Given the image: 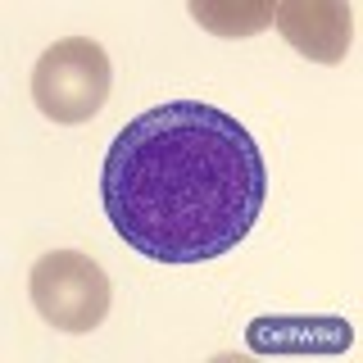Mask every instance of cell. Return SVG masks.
<instances>
[{"label": "cell", "mask_w": 363, "mask_h": 363, "mask_svg": "<svg viewBox=\"0 0 363 363\" xmlns=\"http://www.w3.org/2000/svg\"><path fill=\"white\" fill-rule=\"evenodd\" d=\"M268 168L245 123L204 100H168L113 136L100 200L113 232L155 264H209L255 232Z\"/></svg>", "instance_id": "1"}, {"label": "cell", "mask_w": 363, "mask_h": 363, "mask_svg": "<svg viewBox=\"0 0 363 363\" xmlns=\"http://www.w3.org/2000/svg\"><path fill=\"white\" fill-rule=\"evenodd\" d=\"M109 86H113V64H109V55L86 37L55 41L37 60V73H32L37 109L50 123H64V128L96 118L109 100Z\"/></svg>", "instance_id": "2"}, {"label": "cell", "mask_w": 363, "mask_h": 363, "mask_svg": "<svg viewBox=\"0 0 363 363\" xmlns=\"http://www.w3.org/2000/svg\"><path fill=\"white\" fill-rule=\"evenodd\" d=\"M109 295L113 286L105 268L77 250H50L32 268V304L60 332L82 336L91 327H100L109 313Z\"/></svg>", "instance_id": "3"}, {"label": "cell", "mask_w": 363, "mask_h": 363, "mask_svg": "<svg viewBox=\"0 0 363 363\" xmlns=\"http://www.w3.org/2000/svg\"><path fill=\"white\" fill-rule=\"evenodd\" d=\"M245 345L255 354H345L354 327L340 313H268L245 327Z\"/></svg>", "instance_id": "4"}, {"label": "cell", "mask_w": 363, "mask_h": 363, "mask_svg": "<svg viewBox=\"0 0 363 363\" xmlns=\"http://www.w3.org/2000/svg\"><path fill=\"white\" fill-rule=\"evenodd\" d=\"M272 23L281 28L286 45L318 64H340L354 37V18H350L345 0H286L272 9Z\"/></svg>", "instance_id": "5"}, {"label": "cell", "mask_w": 363, "mask_h": 363, "mask_svg": "<svg viewBox=\"0 0 363 363\" xmlns=\"http://www.w3.org/2000/svg\"><path fill=\"white\" fill-rule=\"evenodd\" d=\"M191 18L213 37H255L272 23L268 0H196Z\"/></svg>", "instance_id": "6"}]
</instances>
